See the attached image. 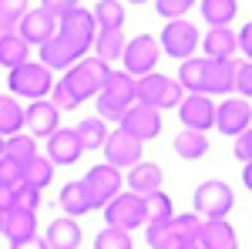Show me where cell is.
<instances>
[{"instance_id": "1", "label": "cell", "mask_w": 252, "mask_h": 249, "mask_svg": "<svg viewBox=\"0 0 252 249\" xmlns=\"http://www.w3.org/2000/svg\"><path fill=\"white\" fill-rule=\"evenodd\" d=\"M182 98H185V91H182V84L172 81V77L155 74V71L145 74V77H135V105H145V108L161 111V108H178Z\"/></svg>"}, {"instance_id": "2", "label": "cell", "mask_w": 252, "mask_h": 249, "mask_svg": "<svg viewBox=\"0 0 252 249\" xmlns=\"http://www.w3.org/2000/svg\"><path fill=\"white\" fill-rule=\"evenodd\" d=\"M131 105H135V77L125 74V71H111L108 81L101 84V91H97V111H101V118L121 121V115Z\"/></svg>"}, {"instance_id": "3", "label": "cell", "mask_w": 252, "mask_h": 249, "mask_svg": "<svg viewBox=\"0 0 252 249\" xmlns=\"http://www.w3.org/2000/svg\"><path fill=\"white\" fill-rule=\"evenodd\" d=\"M108 74H111V68H108L104 61L81 58L78 64L67 68V74H64V88L78 98V101H84V98H91V95L101 91V84L108 81Z\"/></svg>"}, {"instance_id": "4", "label": "cell", "mask_w": 252, "mask_h": 249, "mask_svg": "<svg viewBox=\"0 0 252 249\" xmlns=\"http://www.w3.org/2000/svg\"><path fill=\"white\" fill-rule=\"evenodd\" d=\"M195 215L202 219H225L235 206V195L232 189L225 185V182H219V178H209V182H202L198 189H195Z\"/></svg>"}, {"instance_id": "5", "label": "cell", "mask_w": 252, "mask_h": 249, "mask_svg": "<svg viewBox=\"0 0 252 249\" xmlns=\"http://www.w3.org/2000/svg\"><path fill=\"white\" fill-rule=\"evenodd\" d=\"M7 84H10V91H14V95H24V98H31V101H40V98L54 88V77H51V71H47L44 64L24 61L20 68L10 71Z\"/></svg>"}, {"instance_id": "6", "label": "cell", "mask_w": 252, "mask_h": 249, "mask_svg": "<svg viewBox=\"0 0 252 249\" xmlns=\"http://www.w3.org/2000/svg\"><path fill=\"white\" fill-rule=\"evenodd\" d=\"M81 182H84V189H88L91 209H104V206L115 199L118 192H121V182H125V175L104 162V165H94V169L84 175Z\"/></svg>"}, {"instance_id": "7", "label": "cell", "mask_w": 252, "mask_h": 249, "mask_svg": "<svg viewBox=\"0 0 252 249\" xmlns=\"http://www.w3.org/2000/svg\"><path fill=\"white\" fill-rule=\"evenodd\" d=\"M121 61H125V74H131V77L152 74L158 64V40L148 37V34H138L135 40H125Z\"/></svg>"}, {"instance_id": "8", "label": "cell", "mask_w": 252, "mask_h": 249, "mask_svg": "<svg viewBox=\"0 0 252 249\" xmlns=\"http://www.w3.org/2000/svg\"><path fill=\"white\" fill-rule=\"evenodd\" d=\"M104 219H108V229H138L141 226V219H145V202H141V195L135 192H118L115 199L104 206Z\"/></svg>"}, {"instance_id": "9", "label": "cell", "mask_w": 252, "mask_h": 249, "mask_svg": "<svg viewBox=\"0 0 252 249\" xmlns=\"http://www.w3.org/2000/svg\"><path fill=\"white\" fill-rule=\"evenodd\" d=\"M161 47L168 51V58H178V61H189L198 47L202 34L195 31L189 20H165V31H161Z\"/></svg>"}, {"instance_id": "10", "label": "cell", "mask_w": 252, "mask_h": 249, "mask_svg": "<svg viewBox=\"0 0 252 249\" xmlns=\"http://www.w3.org/2000/svg\"><path fill=\"white\" fill-rule=\"evenodd\" d=\"M101 152L108 155V165L121 172V169H131V165L141 162V142L135 135H128L125 128H115V132H108Z\"/></svg>"}, {"instance_id": "11", "label": "cell", "mask_w": 252, "mask_h": 249, "mask_svg": "<svg viewBox=\"0 0 252 249\" xmlns=\"http://www.w3.org/2000/svg\"><path fill=\"white\" fill-rule=\"evenodd\" d=\"M88 54V47L84 44H78V40L64 37V34H54L51 40H44L40 44V64L51 71V68H71V64H78L81 58Z\"/></svg>"}, {"instance_id": "12", "label": "cell", "mask_w": 252, "mask_h": 249, "mask_svg": "<svg viewBox=\"0 0 252 249\" xmlns=\"http://www.w3.org/2000/svg\"><path fill=\"white\" fill-rule=\"evenodd\" d=\"M252 121V105L246 98H229L222 105H215V128L222 135H242Z\"/></svg>"}, {"instance_id": "13", "label": "cell", "mask_w": 252, "mask_h": 249, "mask_svg": "<svg viewBox=\"0 0 252 249\" xmlns=\"http://www.w3.org/2000/svg\"><path fill=\"white\" fill-rule=\"evenodd\" d=\"M121 128L128 135H135L138 142H148L161 132V111L155 108H145V105H131L125 115H121Z\"/></svg>"}, {"instance_id": "14", "label": "cell", "mask_w": 252, "mask_h": 249, "mask_svg": "<svg viewBox=\"0 0 252 249\" xmlns=\"http://www.w3.org/2000/svg\"><path fill=\"white\" fill-rule=\"evenodd\" d=\"M178 118L185 121V128L192 132H205L209 125H215V105L209 95H185L178 105Z\"/></svg>"}, {"instance_id": "15", "label": "cell", "mask_w": 252, "mask_h": 249, "mask_svg": "<svg viewBox=\"0 0 252 249\" xmlns=\"http://www.w3.org/2000/svg\"><path fill=\"white\" fill-rule=\"evenodd\" d=\"M81 155H84V145H81L74 128H58L47 138V162L51 165H74Z\"/></svg>"}, {"instance_id": "16", "label": "cell", "mask_w": 252, "mask_h": 249, "mask_svg": "<svg viewBox=\"0 0 252 249\" xmlns=\"http://www.w3.org/2000/svg\"><path fill=\"white\" fill-rule=\"evenodd\" d=\"M24 125L31 128V138H51L61 125V111L51 101H31V108H24Z\"/></svg>"}, {"instance_id": "17", "label": "cell", "mask_w": 252, "mask_h": 249, "mask_svg": "<svg viewBox=\"0 0 252 249\" xmlns=\"http://www.w3.org/2000/svg\"><path fill=\"white\" fill-rule=\"evenodd\" d=\"M17 27H20V40L31 47V44H44V40H51L54 34H58V20L51 17L47 10H27L24 17L17 20Z\"/></svg>"}, {"instance_id": "18", "label": "cell", "mask_w": 252, "mask_h": 249, "mask_svg": "<svg viewBox=\"0 0 252 249\" xmlns=\"http://www.w3.org/2000/svg\"><path fill=\"white\" fill-rule=\"evenodd\" d=\"M58 34L78 40V44H84V47H91V44H94V34H97L94 14H91V10H84V7H74L71 14H64V17H61V31H58Z\"/></svg>"}, {"instance_id": "19", "label": "cell", "mask_w": 252, "mask_h": 249, "mask_svg": "<svg viewBox=\"0 0 252 249\" xmlns=\"http://www.w3.org/2000/svg\"><path fill=\"white\" fill-rule=\"evenodd\" d=\"M0 232L10 243H20L27 236H37V212H24V209L0 212Z\"/></svg>"}, {"instance_id": "20", "label": "cell", "mask_w": 252, "mask_h": 249, "mask_svg": "<svg viewBox=\"0 0 252 249\" xmlns=\"http://www.w3.org/2000/svg\"><path fill=\"white\" fill-rule=\"evenodd\" d=\"M198 246L202 249H239L235 229L225 219H205L198 229Z\"/></svg>"}, {"instance_id": "21", "label": "cell", "mask_w": 252, "mask_h": 249, "mask_svg": "<svg viewBox=\"0 0 252 249\" xmlns=\"http://www.w3.org/2000/svg\"><path fill=\"white\" fill-rule=\"evenodd\" d=\"M128 178V185H131V192L135 195H152V192H161V169H158L155 162H138V165H131V172L125 175Z\"/></svg>"}, {"instance_id": "22", "label": "cell", "mask_w": 252, "mask_h": 249, "mask_svg": "<svg viewBox=\"0 0 252 249\" xmlns=\"http://www.w3.org/2000/svg\"><path fill=\"white\" fill-rule=\"evenodd\" d=\"M198 44L205 47V58H209V61H232V54L239 51L235 34L229 31V27H212Z\"/></svg>"}, {"instance_id": "23", "label": "cell", "mask_w": 252, "mask_h": 249, "mask_svg": "<svg viewBox=\"0 0 252 249\" xmlns=\"http://www.w3.org/2000/svg\"><path fill=\"white\" fill-rule=\"evenodd\" d=\"M232 88H235V61H209V68H205V95H229Z\"/></svg>"}, {"instance_id": "24", "label": "cell", "mask_w": 252, "mask_h": 249, "mask_svg": "<svg viewBox=\"0 0 252 249\" xmlns=\"http://www.w3.org/2000/svg\"><path fill=\"white\" fill-rule=\"evenodd\" d=\"M47 249H78L81 243V226L74 219H54L47 226Z\"/></svg>"}, {"instance_id": "25", "label": "cell", "mask_w": 252, "mask_h": 249, "mask_svg": "<svg viewBox=\"0 0 252 249\" xmlns=\"http://www.w3.org/2000/svg\"><path fill=\"white\" fill-rule=\"evenodd\" d=\"M205 68H209L205 58L182 61V68H178V84H182V91H189V95H205Z\"/></svg>"}, {"instance_id": "26", "label": "cell", "mask_w": 252, "mask_h": 249, "mask_svg": "<svg viewBox=\"0 0 252 249\" xmlns=\"http://www.w3.org/2000/svg\"><path fill=\"white\" fill-rule=\"evenodd\" d=\"M175 152H178V158H185V162H195V158H202V155L209 152V138H205V132L185 128V132L175 135Z\"/></svg>"}, {"instance_id": "27", "label": "cell", "mask_w": 252, "mask_h": 249, "mask_svg": "<svg viewBox=\"0 0 252 249\" xmlns=\"http://www.w3.org/2000/svg\"><path fill=\"white\" fill-rule=\"evenodd\" d=\"M20 128H24V108H20V101L10 95H0V138L20 135Z\"/></svg>"}, {"instance_id": "28", "label": "cell", "mask_w": 252, "mask_h": 249, "mask_svg": "<svg viewBox=\"0 0 252 249\" xmlns=\"http://www.w3.org/2000/svg\"><path fill=\"white\" fill-rule=\"evenodd\" d=\"M61 209L67 212V215H84V212H91V199H88V189H84V182H67L64 189H61Z\"/></svg>"}, {"instance_id": "29", "label": "cell", "mask_w": 252, "mask_h": 249, "mask_svg": "<svg viewBox=\"0 0 252 249\" xmlns=\"http://www.w3.org/2000/svg\"><path fill=\"white\" fill-rule=\"evenodd\" d=\"M91 47L97 51V61H104V64L118 61L121 51H125V31H97Z\"/></svg>"}, {"instance_id": "30", "label": "cell", "mask_w": 252, "mask_h": 249, "mask_svg": "<svg viewBox=\"0 0 252 249\" xmlns=\"http://www.w3.org/2000/svg\"><path fill=\"white\" fill-rule=\"evenodd\" d=\"M168 229L175 236V246L182 243H198V229H202V219L195 212H185V215H172L168 219Z\"/></svg>"}, {"instance_id": "31", "label": "cell", "mask_w": 252, "mask_h": 249, "mask_svg": "<svg viewBox=\"0 0 252 249\" xmlns=\"http://www.w3.org/2000/svg\"><path fill=\"white\" fill-rule=\"evenodd\" d=\"M91 14H94L97 31H121L125 27V7L118 0H101Z\"/></svg>"}, {"instance_id": "32", "label": "cell", "mask_w": 252, "mask_h": 249, "mask_svg": "<svg viewBox=\"0 0 252 249\" xmlns=\"http://www.w3.org/2000/svg\"><path fill=\"white\" fill-rule=\"evenodd\" d=\"M51 178H54V165L47 162V158H40L34 155L31 162H24V185H31V189H44V185H51Z\"/></svg>"}, {"instance_id": "33", "label": "cell", "mask_w": 252, "mask_h": 249, "mask_svg": "<svg viewBox=\"0 0 252 249\" xmlns=\"http://www.w3.org/2000/svg\"><path fill=\"white\" fill-rule=\"evenodd\" d=\"M235 10H239L235 0H202V17L209 20L212 27H229Z\"/></svg>"}, {"instance_id": "34", "label": "cell", "mask_w": 252, "mask_h": 249, "mask_svg": "<svg viewBox=\"0 0 252 249\" xmlns=\"http://www.w3.org/2000/svg\"><path fill=\"white\" fill-rule=\"evenodd\" d=\"M27 51H31V47L20 40V34H7V37H0V64L10 68V71L20 68V64L27 61Z\"/></svg>"}, {"instance_id": "35", "label": "cell", "mask_w": 252, "mask_h": 249, "mask_svg": "<svg viewBox=\"0 0 252 249\" xmlns=\"http://www.w3.org/2000/svg\"><path fill=\"white\" fill-rule=\"evenodd\" d=\"M78 138L84 148H101L104 145V138H108V128H104V118H84L78 128Z\"/></svg>"}, {"instance_id": "36", "label": "cell", "mask_w": 252, "mask_h": 249, "mask_svg": "<svg viewBox=\"0 0 252 249\" xmlns=\"http://www.w3.org/2000/svg\"><path fill=\"white\" fill-rule=\"evenodd\" d=\"M145 202V219L148 222H165V219H172V199L165 195V192H152V195H145L141 199Z\"/></svg>"}, {"instance_id": "37", "label": "cell", "mask_w": 252, "mask_h": 249, "mask_svg": "<svg viewBox=\"0 0 252 249\" xmlns=\"http://www.w3.org/2000/svg\"><path fill=\"white\" fill-rule=\"evenodd\" d=\"M3 155L24 165V162H31V158L37 155V145H34V138H31V135H10V138H7V148H3Z\"/></svg>"}, {"instance_id": "38", "label": "cell", "mask_w": 252, "mask_h": 249, "mask_svg": "<svg viewBox=\"0 0 252 249\" xmlns=\"http://www.w3.org/2000/svg\"><path fill=\"white\" fill-rule=\"evenodd\" d=\"M148 246L152 249H175V236L168 229V219L165 222H148Z\"/></svg>"}, {"instance_id": "39", "label": "cell", "mask_w": 252, "mask_h": 249, "mask_svg": "<svg viewBox=\"0 0 252 249\" xmlns=\"http://www.w3.org/2000/svg\"><path fill=\"white\" fill-rule=\"evenodd\" d=\"M94 249H131V236L121 229H101L94 239Z\"/></svg>"}, {"instance_id": "40", "label": "cell", "mask_w": 252, "mask_h": 249, "mask_svg": "<svg viewBox=\"0 0 252 249\" xmlns=\"http://www.w3.org/2000/svg\"><path fill=\"white\" fill-rule=\"evenodd\" d=\"M40 206V192L31 189V185H14V209H24V212H37Z\"/></svg>"}, {"instance_id": "41", "label": "cell", "mask_w": 252, "mask_h": 249, "mask_svg": "<svg viewBox=\"0 0 252 249\" xmlns=\"http://www.w3.org/2000/svg\"><path fill=\"white\" fill-rule=\"evenodd\" d=\"M192 3L195 0H155V10L165 20H182V14L192 10Z\"/></svg>"}, {"instance_id": "42", "label": "cell", "mask_w": 252, "mask_h": 249, "mask_svg": "<svg viewBox=\"0 0 252 249\" xmlns=\"http://www.w3.org/2000/svg\"><path fill=\"white\" fill-rule=\"evenodd\" d=\"M20 182H24V165L3 155V158H0V185H10V189H14Z\"/></svg>"}, {"instance_id": "43", "label": "cell", "mask_w": 252, "mask_h": 249, "mask_svg": "<svg viewBox=\"0 0 252 249\" xmlns=\"http://www.w3.org/2000/svg\"><path fill=\"white\" fill-rule=\"evenodd\" d=\"M51 91H54V101H51V105H54L58 111H74V108L81 105L78 98H74L71 91H67V88H64V81H61V84H54Z\"/></svg>"}, {"instance_id": "44", "label": "cell", "mask_w": 252, "mask_h": 249, "mask_svg": "<svg viewBox=\"0 0 252 249\" xmlns=\"http://www.w3.org/2000/svg\"><path fill=\"white\" fill-rule=\"evenodd\" d=\"M235 91H239V95H249V98H252V61H242V64H235Z\"/></svg>"}, {"instance_id": "45", "label": "cell", "mask_w": 252, "mask_h": 249, "mask_svg": "<svg viewBox=\"0 0 252 249\" xmlns=\"http://www.w3.org/2000/svg\"><path fill=\"white\" fill-rule=\"evenodd\" d=\"M235 158H239L242 165H246V162H252V125L242 135H235Z\"/></svg>"}, {"instance_id": "46", "label": "cell", "mask_w": 252, "mask_h": 249, "mask_svg": "<svg viewBox=\"0 0 252 249\" xmlns=\"http://www.w3.org/2000/svg\"><path fill=\"white\" fill-rule=\"evenodd\" d=\"M74 7H78V0H40V10H47L54 20L64 17V14H71Z\"/></svg>"}, {"instance_id": "47", "label": "cell", "mask_w": 252, "mask_h": 249, "mask_svg": "<svg viewBox=\"0 0 252 249\" xmlns=\"http://www.w3.org/2000/svg\"><path fill=\"white\" fill-rule=\"evenodd\" d=\"M0 14L10 20H20L27 14V0H0Z\"/></svg>"}, {"instance_id": "48", "label": "cell", "mask_w": 252, "mask_h": 249, "mask_svg": "<svg viewBox=\"0 0 252 249\" xmlns=\"http://www.w3.org/2000/svg\"><path fill=\"white\" fill-rule=\"evenodd\" d=\"M235 44L242 47L246 61H252V20L246 24V27H242V31H239V34H235Z\"/></svg>"}, {"instance_id": "49", "label": "cell", "mask_w": 252, "mask_h": 249, "mask_svg": "<svg viewBox=\"0 0 252 249\" xmlns=\"http://www.w3.org/2000/svg\"><path fill=\"white\" fill-rule=\"evenodd\" d=\"M10 249H47V243H44L40 236H27V239H20V243H10Z\"/></svg>"}, {"instance_id": "50", "label": "cell", "mask_w": 252, "mask_h": 249, "mask_svg": "<svg viewBox=\"0 0 252 249\" xmlns=\"http://www.w3.org/2000/svg\"><path fill=\"white\" fill-rule=\"evenodd\" d=\"M14 209V189L10 185H0V212Z\"/></svg>"}, {"instance_id": "51", "label": "cell", "mask_w": 252, "mask_h": 249, "mask_svg": "<svg viewBox=\"0 0 252 249\" xmlns=\"http://www.w3.org/2000/svg\"><path fill=\"white\" fill-rule=\"evenodd\" d=\"M14 27H17V20H10V17H3V14H0V37L14 34Z\"/></svg>"}, {"instance_id": "52", "label": "cell", "mask_w": 252, "mask_h": 249, "mask_svg": "<svg viewBox=\"0 0 252 249\" xmlns=\"http://www.w3.org/2000/svg\"><path fill=\"white\" fill-rule=\"evenodd\" d=\"M242 185L252 192V162H246V169H242Z\"/></svg>"}, {"instance_id": "53", "label": "cell", "mask_w": 252, "mask_h": 249, "mask_svg": "<svg viewBox=\"0 0 252 249\" xmlns=\"http://www.w3.org/2000/svg\"><path fill=\"white\" fill-rule=\"evenodd\" d=\"M175 249H202L198 243H182V246H175Z\"/></svg>"}, {"instance_id": "54", "label": "cell", "mask_w": 252, "mask_h": 249, "mask_svg": "<svg viewBox=\"0 0 252 249\" xmlns=\"http://www.w3.org/2000/svg\"><path fill=\"white\" fill-rule=\"evenodd\" d=\"M3 148H7V138H0V158H3Z\"/></svg>"}, {"instance_id": "55", "label": "cell", "mask_w": 252, "mask_h": 249, "mask_svg": "<svg viewBox=\"0 0 252 249\" xmlns=\"http://www.w3.org/2000/svg\"><path fill=\"white\" fill-rule=\"evenodd\" d=\"M128 3H145V0H128Z\"/></svg>"}]
</instances>
